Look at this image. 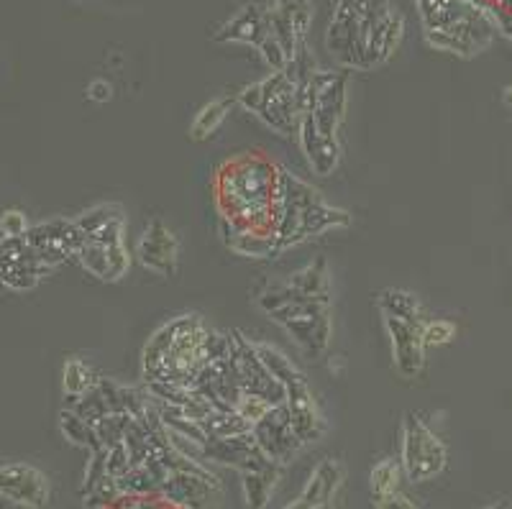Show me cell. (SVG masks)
Wrapping results in <instances>:
<instances>
[{"label": "cell", "instance_id": "1", "mask_svg": "<svg viewBox=\"0 0 512 509\" xmlns=\"http://www.w3.org/2000/svg\"><path fill=\"white\" fill-rule=\"evenodd\" d=\"M280 164L264 157L262 151H244L226 159L213 177V200L218 218L233 220L241 228L274 233V182Z\"/></svg>", "mask_w": 512, "mask_h": 509}, {"label": "cell", "instance_id": "2", "mask_svg": "<svg viewBox=\"0 0 512 509\" xmlns=\"http://www.w3.org/2000/svg\"><path fill=\"white\" fill-rule=\"evenodd\" d=\"M425 39L433 49L474 57L492 44L497 21L484 0H415Z\"/></svg>", "mask_w": 512, "mask_h": 509}, {"label": "cell", "instance_id": "3", "mask_svg": "<svg viewBox=\"0 0 512 509\" xmlns=\"http://www.w3.org/2000/svg\"><path fill=\"white\" fill-rule=\"evenodd\" d=\"M236 103L254 113L267 128L280 136H297V85L287 77V72H272L264 80L246 85Z\"/></svg>", "mask_w": 512, "mask_h": 509}, {"label": "cell", "instance_id": "4", "mask_svg": "<svg viewBox=\"0 0 512 509\" xmlns=\"http://www.w3.org/2000/svg\"><path fill=\"white\" fill-rule=\"evenodd\" d=\"M272 323L285 328L292 341L303 348L305 356L320 359L326 356L333 338V310L331 300H310V297H295L269 315Z\"/></svg>", "mask_w": 512, "mask_h": 509}, {"label": "cell", "instance_id": "5", "mask_svg": "<svg viewBox=\"0 0 512 509\" xmlns=\"http://www.w3.org/2000/svg\"><path fill=\"white\" fill-rule=\"evenodd\" d=\"M405 36V16L390 0H367L359 26L361 70H374L390 62Z\"/></svg>", "mask_w": 512, "mask_h": 509}, {"label": "cell", "instance_id": "6", "mask_svg": "<svg viewBox=\"0 0 512 509\" xmlns=\"http://www.w3.org/2000/svg\"><path fill=\"white\" fill-rule=\"evenodd\" d=\"M400 463L405 471V479L413 484H423L431 481L446 469L448 451L446 443L425 425L423 417L408 412L402 420V448H400Z\"/></svg>", "mask_w": 512, "mask_h": 509}, {"label": "cell", "instance_id": "7", "mask_svg": "<svg viewBox=\"0 0 512 509\" xmlns=\"http://www.w3.org/2000/svg\"><path fill=\"white\" fill-rule=\"evenodd\" d=\"M367 0H336L331 21H328L326 49L346 70H361L359 54V26Z\"/></svg>", "mask_w": 512, "mask_h": 509}, {"label": "cell", "instance_id": "8", "mask_svg": "<svg viewBox=\"0 0 512 509\" xmlns=\"http://www.w3.org/2000/svg\"><path fill=\"white\" fill-rule=\"evenodd\" d=\"M24 238L29 241L34 254L41 259V264H47L49 269L59 267L67 259L80 254L82 243H85V236H82L75 220L67 218L36 223V226L29 228V233Z\"/></svg>", "mask_w": 512, "mask_h": 509}, {"label": "cell", "instance_id": "9", "mask_svg": "<svg viewBox=\"0 0 512 509\" xmlns=\"http://www.w3.org/2000/svg\"><path fill=\"white\" fill-rule=\"evenodd\" d=\"M218 486V476L210 474L205 463L187 458L180 471H169L159 494L180 509H208Z\"/></svg>", "mask_w": 512, "mask_h": 509}, {"label": "cell", "instance_id": "10", "mask_svg": "<svg viewBox=\"0 0 512 509\" xmlns=\"http://www.w3.org/2000/svg\"><path fill=\"white\" fill-rule=\"evenodd\" d=\"M52 269L41 264L26 238H0V284L13 292H31Z\"/></svg>", "mask_w": 512, "mask_h": 509}, {"label": "cell", "instance_id": "11", "mask_svg": "<svg viewBox=\"0 0 512 509\" xmlns=\"http://www.w3.org/2000/svg\"><path fill=\"white\" fill-rule=\"evenodd\" d=\"M310 90H313V118L326 136L338 139V128L346 118V72L315 70L310 75Z\"/></svg>", "mask_w": 512, "mask_h": 509}, {"label": "cell", "instance_id": "12", "mask_svg": "<svg viewBox=\"0 0 512 509\" xmlns=\"http://www.w3.org/2000/svg\"><path fill=\"white\" fill-rule=\"evenodd\" d=\"M134 256L146 272H154L159 277H175L177 267H180V238L167 223L154 218L141 231Z\"/></svg>", "mask_w": 512, "mask_h": 509}, {"label": "cell", "instance_id": "13", "mask_svg": "<svg viewBox=\"0 0 512 509\" xmlns=\"http://www.w3.org/2000/svg\"><path fill=\"white\" fill-rule=\"evenodd\" d=\"M384 330L392 343V364L397 374L405 379H415L425 366V343L423 325L425 320L395 318V315H382Z\"/></svg>", "mask_w": 512, "mask_h": 509}, {"label": "cell", "instance_id": "14", "mask_svg": "<svg viewBox=\"0 0 512 509\" xmlns=\"http://www.w3.org/2000/svg\"><path fill=\"white\" fill-rule=\"evenodd\" d=\"M49 479L31 463H6L0 466V497L16 507L41 509L49 504Z\"/></svg>", "mask_w": 512, "mask_h": 509}, {"label": "cell", "instance_id": "15", "mask_svg": "<svg viewBox=\"0 0 512 509\" xmlns=\"http://www.w3.org/2000/svg\"><path fill=\"white\" fill-rule=\"evenodd\" d=\"M256 446L262 448L264 456L272 458L274 463H287L303 448V440L297 438L290 423V410L285 405H274L259 423L251 428Z\"/></svg>", "mask_w": 512, "mask_h": 509}, {"label": "cell", "instance_id": "16", "mask_svg": "<svg viewBox=\"0 0 512 509\" xmlns=\"http://www.w3.org/2000/svg\"><path fill=\"white\" fill-rule=\"evenodd\" d=\"M77 261L85 272L93 274L100 282H121L131 272L134 254L128 251L126 241H85L80 254H77Z\"/></svg>", "mask_w": 512, "mask_h": 509}, {"label": "cell", "instance_id": "17", "mask_svg": "<svg viewBox=\"0 0 512 509\" xmlns=\"http://www.w3.org/2000/svg\"><path fill=\"white\" fill-rule=\"evenodd\" d=\"M297 141H300L305 162L313 169V174L328 177V174L336 172L338 162H341V141L323 134L318 123H315L313 113L300 116V123H297Z\"/></svg>", "mask_w": 512, "mask_h": 509}, {"label": "cell", "instance_id": "18", "mask_svg": "<svg viewBox=\"0 0 512 509\" xmlns=\"http://www.w3.org/2000/svg\"><path fill=\"white\" fill-rule=\"evenodd\" d=\"M269 36L267 8L259 3H249L239 13H233L226 24L213 34L218 44H246V47H262V41Z\"/></svg>", "mask_w": 512, "mask_h": 509}, {"label": "cell", "instance_id": "19", "mask_svg": "<svg viewBox=\"0 0 512 509\" xmlns=\"http://www.w3.org/2000/svg\"><path fill=\"white\" fill-rule=\"evenodd\" d=\"M287 410H290L292 430L297 433V438L303 440V446L305 443H315V440L328 433V423L320 415L310 387L287 394Z\"/></svg>", "mask_w": 512, "mask_h": 509}, {"label": "cell", "instance_id": "20", "mask_svg": "<svg viewBox=\"0 0 512 509\" xmlns=\"http://www.w3.org/2000/svg\"><path fill=\"white\" fill-rule=\"evenodd\" d=\"M344 481V466L336 458H326L315 466L313 476L308 479L305 489L300 492V497L295 502L303 504L305 509H315L320 504H331L336 497L338 486Z\"/></svg>", "mask_w": 512, "mask_h": 509}, {"label": "cell", "instance_id": "21", "mask_svg": "<svg viewBox=\"0 0 512 509\" xmlns=\"http://www.w3.org/2000/svg\"><path fill=\"white\" fill-rule=\"evenodd\" d=\"M351 226V213L344 208H333L326 200L310 205L303 210V223H300V243L318 238L328 231H344Z\"/></svg>", "mask_w": 512, "mask_h": 509}, {"label": "cell", "instance_id": "22", "mask_svg": "<svg viewBox=\"0 0 512 509\" xmlns=\"http://www.w3.org/2000/svg\"><path fill=\"white\" fill-rule=\"evenodd\" d=\"M236 98H231V95H221V98H213L210 103H205L203 108L195 113V118H192L190 123V139L192 141H208L210 136L216 134L218 128L223 126V121L228 118V113H231L233 108H236Z\"/></svg>", "mask_w": 512, "mask_h": 509}, {"label": "cell", "instance_id": "23", "mask_svg": "<svg viewBox=\"0 0 512 509\" xmlns=\"http://www.w3.org/2000/svg\"><path fill=\"white\" fill-rule=\"evenodd\" d=\"M282 463H267L264 469L241 471V486H244V499L249 509H264L272 497V489L280 479Z\"/></svg>", "mask_w": 512, "mask_h": 509}, {"label": "cell", "instance_id": "24", "mask_svg": "<svg viewBox=\"0 0 512 509\" xmlns=\"http://www.w3.org/2000/svg\"><path fill=\"white\" fill-rule=\"evenodd\" d=\"M290 284L310 300H331V272L326 259H313L303 269L290 274Z\"/></svg>", "mask_w": 512, "mask_h": 509}, {"label": "cell", "instance_id": "25", "mask_svg": "<svg viewBox=\"0 0 512 509\" xmlns=\"http://www.w3.org/2000/svg\"><path fill=\"white\" fill-rule=\"evenodd\" d=\"M256 353H259L264 369L287 389V394L295 392V389L308 387V379H305L303 371L297 369L282 351H277L274 346H267V343H256Z\"/></svg>", "mask_w": 512, "mask_h": 509}, {"label": "cell", "instance_id": "26", "mask_svg": "<svg viewBox=\"0 0 512 509\" xmlns=\"http://www.w3.org/2000/svg\"><path fill=\"white\" fill-rule=\"evenodd\" d=\"M377 307L382 315H395V318L408 320H425L423 302L418 295L408 290H397V287H387L377 295Z\"/></svg>", "mask_w": 512, "mask_h": 509}, {"label": "cell", "instance_id": "27", "mask_svg": "<svg viewBox=\"0 0 512 509\" xmlns=\"http://www.w3.org/2000/svg\"><path fill=\"white\" fill-rule=\"evenodd\" d=\"M98 376H95L93 366L88 364V361L77 359V356H72V359L64 361V369H62V389L64 394L70 397L72 402L80 400V397H85V394L90 392V389L98 387Z\"/></svg>", "mask_w": 512, "mask_h": 509}, {"label": "cell", "instance_id": "28", "mask_svg": "<svg viewBox=\"0 0 512 509\" xmlns=\"http://www.w3.org/2000/svg\"><path fill=\"white\" fill-rule=\"evenodd\" d=\"M59 430H62V435L70 443H75V446L80 448H90V451H98L100 440H98V433H95V425L88 423L85 417L77 415L75 410H62V415H59Z\"/></svg>", "mask_w": 512, "mask_h": 509}, {"label": "cell", "instance_id": "29", "mask_svg": "<svg viewBox=\"0 0 512 509\" xmlns=\"http://www.w3.org/2000/svg\"><path fill=\"white\" fill-rule=\"evenodd\" d=\"M402 481H405V471H402L400 458H382L369 471V492L372 497H382V494L402 489Z\"/></svg>", "mask_w": 512, "mask_h": 509}, {"label": "cell", "instance_id": "30", "mask_svg": "<svg viewBox=\"0 0 512 509\" xmlns=\"http://www.w3.org/2000/svg\"><path fill=\"white\" fill-rule=\"evenodd\" d=\"M456 333H459V328H456V323H451V320H443V318L425 320L423 343H425V348L446 346V343L454 341Z\"/></svg>", "mask_w": 512, "mask_h": 509}, {"label": "cell", "instance_id": "31", "mask_svg": "<svg viewBox=\"0 0 512 509\" xmlns=\"http://www.w3.org/2000/svg\"><path fill=\"white\" fill-rule=\"evenodd\" d=\"M269 410H272V405L267 402V397H262V394H256V392H244L239 397V402H236V412L244 417L251 428H254V425L259 423Z\"/></svg>", "mask_w": 512, "mask_h": 509}, {"label": "cell", "instance_id": "32", "mask_svg": "<svg viewBox=\"0 0 512 509\" xmlns=\"http://www.w3.org/2000/svg\"><path fill=\"white\" fill-rule=\"evenodd\" d=\"M29 228V218H26L24 210L8 208L0 215V233H3V238H24Z\"/></svg>", "mask_w": 512, "mask_h": 509}, {"label": "cell", "instance_id": "33", "mask_svg": "<svg viewBox=\"0 0 512 509\" xmlns=\"http://www.w3.org/2000/svg\"><path fill=\"white\" fill-rule=\"evenodd\" d=\"M372 499H374V509H423L418 499L410 497V494L402 492V489H397V492H390V494H382V497H372Z\"/></svg>", "mask_w": 512, "mask_h": 509}, {"label": "cell", "instance_id": "34", "mask_svg": "<svg viewBox=\"0 0 512 509\" xmlns=\"http://www.w3.org/2000/svg\"><path fill=\"white\" fill-rule=\"evenodd\" d=\"M88 98L93 103H108L113 98V85L108 80H93L88 85Z\"/></svg>", "mask_w": 512, "mask_h": 509}, {"label": "cell", "instance_id": "35", "mask_svg": "<svg viewBox=\"0 0 512 509\" xmlns=\"http://www.w3.org/2000/svg\"><path fill=\"white\" fill-rule=\"evenodd\" d=\"M492 16H495L497 21V31H502V34L512 41V13L500 11V8H492Z\"/></svg>", "mask_w": 512, "mask_h": 509}, {"label": "cell", "instance_id": "36", "mask_svg": "<svg viewBox=\"0 0 512 509\" xmlns=\"http://www.w3.org/2000/svg\"><path fill=\"white\" fill-rule=\"evenodd\" d=\"M328 369H331V374H341V369H344V359H341V356H333V359L328 361Z\"/></svg>", "mask_w": 512, "mask_h": 509}, {"label": "cell", "instance_id": "37", "mask_svg": "<svg viewBox=\"0 0 512 509\" xmlns=\"http://www.w3.org/2000/svg\"><path fill=\"white\" fill-rule=\"evenodd\" d=\"M502 103H505L507 108H512V85H507L505 90H502Z\"/></svg>", "mask_w": 512, "mask_h": 509}, {"label": "cell", "instance_id": "38", "mask_svg": "<svg viewBox=\"0 0 512 509\" xmlns=\"http://www.w3.org/2000/svg\"><path fill=\"white\" fill-rule=\"evenodd\" d=\"M484 509H510V502H505V499H502V502L489 504V507H484Z\"/></svg>", "mask_w": 512, "mask_h": 509}]
</instances>
